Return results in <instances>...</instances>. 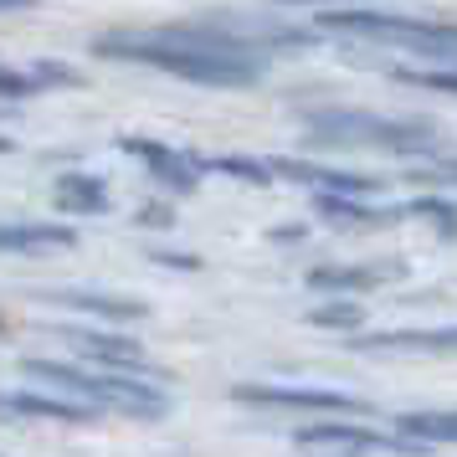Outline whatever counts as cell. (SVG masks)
I'll use <instances>...</instances> for the list:
<instances>
[{
  "label": "cell",
  "mask_w": 457,
  "mask_h": 457,
  "mask_svg": "<svg viewBox=\"0 0 457 457\" xmlns=\"http://www.w3.org/2000/svg\"><path fill=\"white\" fill-rule=\"evenodd\" d=\"M395 432L411 442H457V411H406L395 416Z\"/></svg>",
  "instance_id": "9a60e30c"
},
{
  "label": "cell",
  "mask_w": 457,
  "mask_h": 457,
  "mask_svg": "<svg viewBox=\"0 0 457 457\" xmlns=\"http://www.w3.org/2000/svg\"><path fill=\"white\" fill-rule=\"evenodd\" d=\"M78 354L98 360L108 370H149V354L134 345V339H119V334H93V329H57Z\"/></svg>",
  "instance_id": "9c48e42d"
},
{
  "label": "cell",
  "mask_w": 457,
  "mask_h": 457,
  "mask_svg": "<svg viewBox=\"0 0 457 457\" xmlns=\"http://www.w3.org/2000/svg\"><path fill=\"white\" fill-rule=\"evenodd\" d=\"M57 303L67 309H83V313H104V319H145V303H134V298H108V293H52Z\"/></svg>",
  "instance_id": "2e32d148"
},
{
  "label": "cell",
  "mask_w": 457,
  "mask_h": 457,
  "mask_svg": "<svg viewBox=\"0 0 457 457\" xmlns=\"http://www.w3.org/2000/svg\"><path fill=\"white\" fill-rule=\"evenodd\" d=\"M78 247V231L62 221H5L0 227V252H67Z\"/></svg>",
  "instance_id": "30bf717a"
},
{
  "label": "cell",
  "mask_w": 457,
  "mask_h": 457,
  "mask_svg": "<svg viewBox=\"0 0 457 457\" xmlns=\"http://www.w3.org/2000/svg\"><path fill=\"white\" fill-rule=\"evenodd\" d=\"M411 180H421V186H442V190H457V160H436V154H432V165L416 170Z\"/></svg>",
  "instance_id": "44dd1931"
},
{
  "label": "cell",
  "mask_w": 457,
  "mask_h": 457,
  "mask_svg": "<svg viewBox=\"0 0 457 457\" xmlns=\"http://www.w3.org/2000/svg\"><path fill=\"white\" fill-rule=\"evenodd\" d=\"M319 31L354 37V42L406 46V52H416V57H432V62H457V26H442V21L380 16V11H324V16H319Z\"/></svg>",
  "instance_id": "277c9868"
},
{
  "label": "cell",
  "mask_w": 457,
  "mask_h": 457,
  "mask_svg": "<svg viewBox=\"0 0 457 457\" xmlns=\"http://www.w3.org/2000/svg\"><path fill=\"white\" fill-rule=\"evenodd\" d=\"M309 42V31L293 26H237V21H180L160 31H113L98 37V57L108 62H139L175 72L186 83L211 87H247L262 78L272 46H298Z\"/></svg>",
  "instance_id": "6da1fadb"
},
{
  "label": "cell",
  "mask_w": 457,
  "mask_h": 457,
  "mask_svg": "<svg viewBox=\"0 0 457 457\" xmlns=\"http://www.w3.org/2000/svg\"><path fill=\"white\" fill-rule=\"evenodd\" d=\"M401 262H380V268H313L309 272V288H345V293H370L380 283L401 278Z\"/></svg>",
  "instance_id": "8fae6325"
},
{
  "label": "cell",
  "mask_w": 457,
  "mask_h": 457,
  "mask_svg": "<svg viewBox=\"0 0 457 457\" xmlns=\"http://www.w3.org/2000/svg\"><path fill=\"white\" fill-rule=\"evenodd\" d=\"M98 406H87L78 395H42V391H11L0 395V416L5 421H67V427H87Z\"/></svg>",
  "instance_id": "52a82bcc"
},
{
  "label": "cell",
  "mask_w": 457,
  "mask_h": 457,
  "mask_svg": "<svg viewBox=\"0 0 457 457\" xmlns=\"http://www.w3.org/2000/svg\"><path fill=\"white\" fill-rule=\"evenodd\" d=\"M237 401L252 406H293V411H339V416H370L365 401L345 391H324V386H237Z\"/></svg>",
  "instance_id": "5b68a950"
},
{
  "label": "cell",
  "mask_w": 457,
  "mask_h": 457,
  "mask_svg": "<svg viewBox=\"0 0 457 457\" xmlns=\"http://www.w3.org/2000/svg\"><path fill=\"white\" fill-rule=\"evenodd\" d=\"M211 170L237 175V180H252V186H268V180H272L268 160H237V154H221V160H211Z\"/></svg>",
  "instance_id": "ac0fdd59"
},
{
  "label": "cell",
  "mask_w": 457,
  "mask_h": 457,
  "mask_svg": "<svg viewBox=\"0 0 457 457\" xmlns=\"http://www.w3.org/2000/svg\"><path fill=\"white\" fill-rule=\"evenodd\" d=\"M42 83V72L37 78H26V72H11V67H0V98H31Z\"/></svg>",
  "instance_id": "7402d4cb"
},
{
  "label": "cell",
  "mask_w": 457,
  "mask_h": 457,
  "mask_svg": "<svg viewBox=\"0 0 457 457\" xmlns=\"http://www.w3.org/2000/svg\"><path fill=\"white\" fill-rule=\"evenodd\" d=\"M52 201H57L62 216H98V211H108V190L93 175H62L57 190H52Z\"/></svg>",
  "instance_id": "7c38bea8"
},
{
  "label": "cell",
  "mask_w": 457,
  "mask_h": 457,
  "mask_svg": "<svg viewBox=\"0 0 457 457\" xmlns=\"http://www.w3.org/2000/svg\"><path fill=\"white\" fill-rule=\"evenodd\" d=\"M298 447H329V453H411L421 442L411 436H380L370 427H350V421H329V427H303V432L293 436Z\"/></svg>",
  "instance_id": "8992f818"
},
{
  "label": "cell",
  "mask_w": 457,
  "mask_h": 457,
  "mask_svg": "<svg viewBox=\"0 0 457 457\" xmlns=\"http://www.w3.org/2000/svg\"><path fill=\"white\" fill-rule=\"evenodd\" d=\"M124 154L145 160L149 175H154L160 186H170V190H186V195H190V190L201 186V165H195V160H186V154H175L170 145H154V139L129 134V139H124Z\"/></svg>",
  "instance_id": "ba28073f"
},
{
  "label": "cell",
  "mask_w": 457,
  "mask_h": 457,
  "mask_svg": "<svg viewBox=\"0 0 457 457\" xmlns=\"http://www.w3.org/2000/svg\"><path fill=\"white\" fill-rule=\"evenodd\" d=\"M31 380L42 386H57V391L78 395L98 411H124V416H165L170 411V395L160 386H145V380H129V375H87L78 365H62V360H26L21 365Z\"/></svg>",
  "instance_id": "3957f363"
},
{
  "label": "cell",
  "mask_w": 457,
  "mask_h": 457,
  "mask_svg": "<svg viewBox=\"0 0 457 457\" xmlns=\"http://www.w3.org/2000/svg\"><path fill=\"white\" fill-rule=\"evenodd\" d=\"M37 0H0V11H31Z\"/></svg>",
  "instance_id": "603a6c76"
},
{
  "label": "cell",
  "mask_w": 457,
  "mask_h": 457,
  "mask_svg": "<svg viewBox=\"0 0 457 457\" xmlns=\"http://www.w3.org/2000/svg\"><path fill=\"white\" fill-rule=\"evenodd\" d=\"M401 83L411 87H432V93H447V98H457V72L453 67H427V72H395Z\"/></svg>",
  "instance_id": "ffe728a7"
},
{
  "label": "cell",
  "mask_w": 457,
  "mask_h": 457,
  "mask_svg": "<svg viewBox=\"0 0 457 457\" xmlns=\"http://www.w3.org/2000/svg\"><path fill=\"white\" fill-rule=\"evenodd\" d=\"M354 350H457V329H395V334H365Z\"/></svg>",
  "instance_id": "4fadbf2b"
},
{
  "label": "cell",
  "mask_w": 457,
  "mask_h": 457,
  "mask_svg": "<svg viewBox=\"0 0 457 457\" xmlns=\"http://www.w3.org/2000/svg\"><path fill=\"white\" fill-rule=\"evenodd\" d=\"M319 211L329 216V221H339V227H386V221H395L401 211H370V206H360L354 195H345V190H324L319 195Z\"/></svg>",
  "instance_id": "5bb4252c"
},
{
  "label": "cell",
  "mask_w": 457,
  "mask_h": 457,
  "mask_svg": "<svg viewBox=\"0 0 457 457\" xmlns=\"http://www.w3.org/2000/svg\"><path fill=\"white\" fill-rule=\"evenodd\" d=\"M313 145H345V149H386V154H436V129L421 119H380L354 108H324L303 119Z\"/></svg>",
  "instance_id": "7a4b0ae2"
},
{
  "label": "cell",
  "mask_w": 457,
  "mask_h": 457,
  "mask_svg": "<svg viewBox=\"0 0 457 457\" xmlns=\"http://www.w3.org/2000/svg\"><path fill=\"white\" fill-rule=\"evenodd\" d=\"M411 216H427L442 237H457V206L453 201H442V195H421V201H411Z\"/></svg>",
  "instance_id": "e0dca14e"
},
{
  "label": "cell",
  "mask_w": 457,
  "mask_h": 457,
  "mask_svg": "<svg viewBox=\"0 0 457 457\" xmlns=\"http://www.w3.org/2000/svg\"><path fill=\"white\" fill-rule=\"evenodd\" d=\"M360 319H365L360 303H324V309L309 313V324H319V329H354Z\"/></svg>",
  "instance_id": "d6986e66"
}]
</instances>
